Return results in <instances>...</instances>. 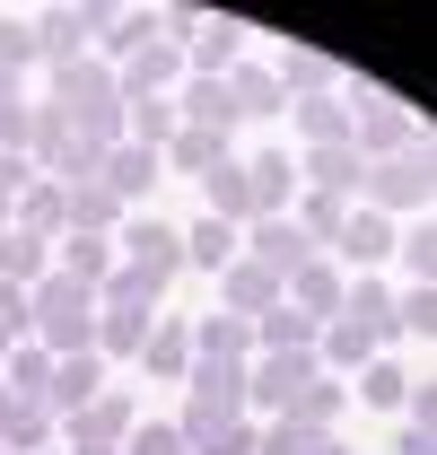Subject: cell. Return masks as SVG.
Listing matches in <instances>:
<instances>
[{"mask_svg":"<svg viewBox=\"0 0 437 455\" xmlns=\"http://www.w3.org/2000/svg\"><path fill=\"white\" fill-rule=\"evenodd\" d=\"M245 193H254V220H289V202H298V158H289V149L245 158ZM254 220H245V228H254Z\"/></svg>","mask_w":437,"mask_h":455,"instance_id":"obj_10","label":"cell"},{"mask_svg":"<svg viewBox=\"0 0 437 455\" xmlns=\"http://www.w3.org/2000/svg\"><path fill=\"white\" fill-rule=\"evenodd\" d=\"M114 263H123V254H114V236H53V272H70V281H106Z\"/></svg>","mask_w":437,"mask_h":455,"instance_id":"obj_26","label":"cell"},{"mask_svg":"<svg viewBox=\"0 0 437 455\" xmlns=\"http://www.w3.org/2000/svg\"><path fill=\"white\" fill-rule=\"evenodd\" d=\"M61 236H123V202H114L106 184H79L70 193V228Z\"/></svg>","mask_w":437,"mask_h":455,"instance_id":"obj_34","label":"cell"},{"mask_svg":"<svg viewBox=\"0 0 437 455\" xmlns=\"http://www.w3.org/2000/svg\"><path fill=\"white\" fill-rule=\"evenodd\" d=\"M9 228H18V202H0V236H9Z\"/></svg>","mask_w":437,"mask_h":455,"instance_id":"obj_56","label":"cell"},{"mask_svg":"<svg viewBox=\"0 0 437 455\" xmlns=\"http://www.w3.org/2000/svg\"><path fill=\"white\" fill-rule=\"evenodd\" d=\"M289 220L306 228V245H315V254H332V245H341V220H350V202H324V193H298V202H289Z\"/></svg>","mask_w":437,"mask_h":455,"instance_id":"obj_41","label":"cell"},{"mask_svg":"<svg viewBox=\"0 0 437 455\" xmlns=\"http://www.w3.org/2000/svg\"><path fill=\"white\" fill-rule=\"evenodd\" d=\"M53 429H61L53 403H18V420L0 429V447H9V455H44V447H53Z\"/></svg>","mask_w":437,"mask_h":455,"instance_id":"obj_43","label":"cell"},{"mask_svg":"<svg viewBox=\"0 0 437 455\" xmlns=\"http://www.w3.org/2000/svg\"><path fill=\"white\" fill-rule=\"evenodd\" d=\"M359 193H368V211H385V220H411V211H429V158L420 149L377 158V167L359 175Z\"/></svg>","mask_w":437,"mask_h":455,"instance_id":"obj_5","label":"cell"},{"mask_svg":"<svg viewBox=\"0 0 437 455\" xmlns=\"http://www.w3.org/2000/svg\"><path fill=\"white\" fill-rule=\"evenodd\" d=\"M236 254H245V228H227V220H202L193 228V236H184V263H202V272H227V263H236Z\"/></svg>","mask_w":437,"mask_h":455,"instance_id":"obj_32","label":"cell"},{"mask_svg":"<svg viewBox=\"0 0 437 455\" xmlns=\"http://www.w3.org/2000/svg\"><path fill=\"white\" fill-rule=\"evenodd\" d=\"M175 70H184V53L158 36V44H140V53L123 61L114 79H123V97H166V79H175Z\"/></svg>","mask_w":437,"mask_h":455,"instance_id":"obj_25","label":"cell"},{"mask_svg":"<svg viewBox=\"0 0 437 455\" xmlns=\"http://www.w3.org/2000/svg\"><path fill=\"white\" fill-rule=\"evenodd\" d=\"M315 377H324V368H315V350H254V359H245V411L289 420L298 395H306Z\"/></svg>","mask_w":437,"mask_h":455,"instance_id":"obj_3","label":"cell"},{"mask_svg":"<svg viewBox=\"0 0 437 455\" xmlns=\"http://www.w3.org/2000/svg\"><path fill=\"white\" fill-rule=\"evenodd\" d=\"M0 455H9V447H0Z\"/></svg>","mask_w":437,"mask_h":455,"instance_id":"obj_58","label":"cell"},{"mask_svg":"<svg viewBox=\"0 0 437 455\" xmlns=\"http://www.w3.org/2000/svg\"><path fill=\"white\" fill-rule=\"evenodd\" d=\"M385 254H393V220L359 202V211L341 220V245H332V263H385Z\"/></svg>","mask_w":437,"mask_h":455,"instance_id":"obj_19","label":"cell"},{"mask_svg":"<svg viewBox=\"0 0 437 455\" xmlns=\"http://www.w3.org/2000/svg\"><path fill=\"white\" fill-rule=\"evenodd\" d=\"M280 298H289V289H280V272H263V263H245V254H236V263L218 272V307H227V315H245V324H254L263 307H280Z\"/></svg>","mask_w":437,"mask_h":455,"instance_id":"obj_13","label":"cell"},{"mask_svg":"<svg viewBox=\"0 0 437 455\" xmlns=\"http://www.w3.org/2000/svg\"><path fill=\"white\" fill-rule=\"evenodd\" d=\"M350 386H359V395H368V403H385V411H402V386H411V377H402L393 359H368V368H359Z\"/></svg>","mask_w":437,"mask_h":455,"instance_id":"obj_47","label":"cell"},{"mask_svg":"<svg viewBox=\"0 0 437 455\" xmlns=\"http://www.w3.org/2000/svg\"><path fill=\"white\" fill-rule=\"evenodd\" d=\"M27 184H36V167H27V158H18V149H0V202H18V193H27Z\"/></svg>","mask_w":437,"mask_h":455,"instance_id":"obj_53","label":"cell"},{"mask_svg":"<svg viewBox=\"0 0 437 455\" xmlns=\"http://www.w3.org/2000/svg\"><path fill=\"white\" fill-rule=\"evenodd\" d=\"M245 411V368H227V359H193V377H184V447H202L218 420H236Z\"/></svg>","mask_w":437,"mask_h":455,"instance_id":"obj_4","label":"cell"},{"mask_svg":"<svg viewBox=\"0 0 437 455\" xmlns=\"http://www.w3.org/2000/svg\"><path fill=\"white\" fill-rule=\"evenodd\" d=\"M88 36H106V9H44V18H36V61L70 70V61H88L79 53Z\"/></svg>","mask_w":437,"mask_h":455,"instance_id":"obj_8","label":"cell"},{"mask_svg":"<svg viewBox=\"0 0 437 455\" xmlns=\"http://www.w3.org/2000/svg\"><path fill=\"white\" fill-rule=\"evenodd\" d=\"M218 158H236V149H227V132H175V140L158 149V167H175V175H211Z\"/></svg>","mask_w":437,"mask_h":455,"instance_id":"obj_33","label":"cell"},{"mask_svg":"<svg viewBox=\"0 0 437 455\" xmlns=\"http://www.w3.org/2000/svg\"><path fill=\"white\" fill-rule=\"evenodd\" d=\"M350 149H359V158H402V149H411V106H393V97L359 106V123H350Z\"/></svg>","mask_w":437,"mask_h":455,"instance_id":"obj_11","label":"cell"},{"mask_svg":"<svg viewBox=\"0 0 437 455\" xmlns=\"http://www.w3.org/2000/svg\"><path fill=\"white\" fill-rule=\"evenodd\" d=\"M289 123L306 132V149H350V123H359V106L332 88V97H306V106H289Z\"/></svg>","mask_w":437,"mask_h":455,"instance_id":"obj_15","label":"cell"},{"mask_svg":"<svg viewBox=\"0 0 437 455\" xmlns=\"http://www.w3.org/2000/svg\"><path fill=\"white\" fill-rule=\"evenodd\" d=\"M61 149H70V114H61V106H36V123H27V167L53 175Z\"/></svg>","mask_w":437,"mask_h":455,"instance_id":"obj_42","label":"cell"},{"mask_svg":"<svg viewBox=\"0 0 437 455\" xmlns=\"http://www.w3.org/2000/svg\"><path fill=\"white\" fill-rule=\"evenodd\" d=\"M0 377H9V395H18V403H44V386H53V350L27 333L9 359H0Z\"/></svg>","mask_w":437,"mask_h":455,"instance_id":"obj_30","label":"cell"},{"mask_svg":"<svg viewBox=\"0 0 437 455\" xmlns=\"http://www.w3.org/2000/svg\"><path fill=\"white\" fill-rule=\"evenodd\" d=\"M315 333H324V324H315V315H298L289 298L254 315V350H315Z\"/></svg>","mask_w":437,"mask_h":455,"instance_id":"obj_29","label":"cell"},{"mask_svg":"<svg viewBox=\"0 0 437 455\" xmlns=\"http://www.w3.org/2000/svg\"><path fill=\"white\" fill-rule=\"evenodd\" d=\"M149 324H158V315H140V307H106V315H97V359H140Z\"/></svg>","mask_w":437,"mask_h":455,"instance_id":"obj_35","label":"cell"},{"mask_svg":"<svg viewBox=\"0 0 437 455\" xmlns=\"http://www.w3.org/2000/svg\"><path fill=\"white\" fill-rule=\"evenodd\" d=\"M44 272H53V245H44V236H27V228H9V236H0V281L36 289Z\"/></svg>","mask_w":437,"mask_h":455,"instance_id":"obj_36","label":"cell"},{"mask_svg":"<svg viewBox=\"0 0 437 455\" xmlns=\"http://www.w3.org/2000/svg\"><path fill=\"white\" fill-rule=\"evenodd\" d=\"M227 97H236V123H245V114H289V97H280V79L263 61H236V70H227Z\"/></svg>","mask_w":437,"mask_h":455,"instance_id":"obj_31","label":"cell"},{"mask_svg":"<svg viewBox=\"0 0 437 455\" xmlns=\"http://www.w3.org/2000/svg\"><path fill=\"white\" fill-rule=\"evenodd\" d=\"M123 455H193V447H184V429H175V420H131Z\"/></svg>","mask_w":437,"mask_h":455,"instance_id":"obj_48","label":"cell"},{"mask_svg":"<svg viewBox=\"0 0 437 455\" xmlns=\"http://www.w3.org/2000/svg\"><path fill=\"white\" fill-rule=\"evenodd\" d=\"M184 123H175V97H123V140H140V149H166Z\"/></svg>","mask_w":437,"mask_h":455,"instance_id":"obj_28","label":"cell"},{"mask_svg":"<svg viewBox=\"0 0 437 455\" xmlns=\"http://www.w3.org/2000/svg\"><path fill=\"white\" fill-rule=\"evenodd\" d=\"M27 123H36V106H0V149L27 158Z\"/></svg>","mask_w":437,"mask_h":455,"instance_id":"obj_52","label":"cell"},{"mask_svg":"<svg viewBox=\"0 0 437 455\" xmlns=\"http://www.w3.org/2000/svg\"><path fill=\"white\" fill-rule=\"evenodd\" d=\"M429 324H437V298H429V289H393V333H420V341H429Z\"/></svg>","mask_w":437,"mask_h":455,"instance_id":"obj_49","label":"cell"},{"mask_svg":"<svg viewBox=\"0 0 437 455\" xmlns=\"http://www.w3.org/2000/svg\"><path fill=\"white\" fill-rule=\"evenodd\" d=\"M140 44H158V9H106V53L131 61Z\"/></svg>","mask_w":437,"mask_h":455,"instance_id":"obj_44","label":"cell"},{"mask_svg":"<svg viewBox=\"0 0 437 455\" xmlns=\"http://www.w3.org/2000/svg\"><path fill=\"white\" fill-rule=\"evenodd\" d=\"M236 36H245V27H227V18H211V27H202V36L184 44V61H193V79H227V70H236Z\"/></svg>","mask_w":437,"mask_h":455,"instance_id":"obj_37","label":"cell"},{"mask_svg":"<svg viewBox=\"0 0 437 455\" xmlns=\"http://www.w3.org/2000/svg\"><path fill=\"white\" fill-rule=\"evenodd\" d=\"M97 395H106V359H97V350H70V359H53V386H44V403H53V420H70V411H88Z\"/></svg>","mask_w":437,"mask_h":455,"instance_id":"obj_12","label":"cell"},{"mask_svg":"<svg viewBox=\"0 0 437 455\" xmlns=\"http://www.w3.org/2000/svg\"><path fill=\"white\" fill-rule=\"evenodd\" d=\"M18 228H27V236H44V245H53L61 228H70V193H61L53 175H36V184L18 193Z\"/></svg>","mask_w":437,"mask_h":455,"instance_id":"obj_24","label":"cell"},{"mask_svg":"<svg viewBox=\"0 0 437 455\" xmlns=\"http://www.w3.org/2000/svg\"><path fill=\"white\" fill-rule=\"evenodd\" d=\"M393 263H402V289H429V263H437V228H429V211L411 228H393Z\"/></svg>","mask_w":437,"mask_h":455,"instance_id":"obj_40","label":"cell"},{"mask_svg":"<svg viewBox=\"0 0 437 455\" xmlns=\"http://www.w3.org/2000/svg\"><path fill=\"white\" fill-rule=\"evenodd\" d=\"M245 263L280 272V289H289V272L315 263V245H306V228H298V220H254V228H245Z\"/></svg>","mask_w":437,"mask_h":455,"instance_id":"obj_7","label":"cell"},{"mask_svg":"<svg viewBox=\"0 0 437 455\" xmlns=\"http://www.w3.org/2000/svg\"><path fill=\"white\" fill-rule=\"evenodd\" d=\"M341 315H350V324H368V341H393V289L385 281H350V298H341Z\"/></svg>","mask_w":437,"mask_h":455,"instance_id":"obj_38","label":"cell"},{"mask_svg":"<svg viewBox=\"0 0 437 455\" xmlns=\"http://www.w3.org/2000/svg\"><path fill=\"white\" fill-rule=\"evenodd\" d=\"M341 298H350V281H341V263H332V254H315L306 272H289V307H298V315H315V324L341 315Z\"/></svg>","mask_w":437,"mask_h":455,"instance_id":"obj_14","label":"cell"},{"mask_svg":"<svg viewBox=\"0 0 437 455\" xmlns=\"http://www.w3.org/2000/svg\"><path fill=\"white\" fill-rule=\"evenodd\" d=\"M254 438H263V429H254V420L236 411V420H218L211 438H202V455H254Z\"/></svg>","mask_w":437,"mask_h":455,"instance_id":"obj_51","label":"cell"},{"mask_svg":"<svg viewBox=\"0 0 437 455\" xmlns=\"http://www.w3.org/2000/svg\"><path fill=\"white\" fill-rule=\"evenodd\" d=\"M368 359H377V341H368V324H350V315H332L324 333H315V368L324 377H359Z\"/></svg>","mask_w":437,"mask_h":455,"instance_id":"obj_17","label":"cell"},{"mask_svg":"<svg viewBox=\"0 0 437 455\" xmlns=\"http://www.w3.org/2000/svg\"><path fill=\"white\" fill-rule=\"evenodd\" d=\"M341 403H350V377H315V386L298 395V411H289V420H306V429H332V420H341Z\"/></svg>","mask_w":437,"mask_h":455,"instance_id":"obj_45","label":"cell"},{"mask_svg":"<svg viewBox=\"0 0 437 455\" xmlns=\"http://www.w3.org/2000/svg\"><path fill=\"white\" fill-rule=\"evenodd\" d=\"M359 175H368L359 149H306V158H298V184H306V193H324V202H350V193H359Z\"/></svg>","mask_w":437,"mask_h":455,"instance_id":"obj_16","label":"cell"},{"mask_svg":"<svg viewBox=\"0 0 437 455\" xmlns=\"http://www.w3.org/2000/svg\"><path fill=\"white\" fill-rule=\"evenodd\" d=\"M36 61V18H9L0 9V70H27Z\"/></svg>","mask_w":437,"mask_h":455,"instance_id":"obj_50","label":"cell"},{"mask_svg":"<svg viewBox=\"0 0 437 455\" xmlns=\"http://www.w3.org/2000/svg\"><path fill=\"white\" fill-rule=\"evenodd\" d=\"M140 368H149L158 386H184V377H193V324H149V341H140Z\"/></svg>","mask_w":437,"mask_h":455,"instance_id":"obj_21","label":"cell"},{"mask_svg":"<svg viewBox=\"0 0 437 455\" xmlns=\"http://www.w3.org/2000/svg\"><path fill=\"white\" fill-rule=\"evenodd\" d=\"M175 123H184V132H236V97H227V79H193V88L175 97Z\"/></svg>","mask_w":437,"mask_h":455,"instance_id":"obj_22","label":"cell"},{"mask_svg":"<svg viewBox=\"0 0 437 455\" xmlns=\"http://www.w3.org/2000/svg\"><path fill=\"white\" fill-rule=\"evenodd\" d=\"M131 420H140V403L123 395V386H106L88 411H70L61 429H70V447H123V438H131Z\"/></svg>","mask_w":437,"mask_h":455,"instance_id":"obj_9","label":"cell"},{"mask_svg":"<svg viewBox=\"0 0 437 455\" xmlns=\"http://www.w3.org/2000/svg\"><path fill=\"white\" fill-rule=\"evenodd\" d=\"M97 307H140V315H149V307H158V281H140L131 263H114L106 281H97Z\"/></svg>","mask_w":437,"mask_h":455,"instance_id":"obj_46","label":"cell"},{"mask_svg":"<svg viewBox=\"0 0 437 455\" xmlns=\"http://www.w3.org/2000/svg\"><path fill=\"white\" fill-rule=\"evenodd\" d=\"M97 289L70 281V272H44V281L27 289V333L44 341L53 359H70V350H97Z\"/></svg>","mask_w":437,"mask_h":455,"instance_id":"obj_1","label":"cell"},{"mask_svg":"<svg viewBox=\"0 0 437 455\" xmlns=\"http://www.w3.org/2000/svg\"><path fill=\"white\" fill-rule=\"evenodd\" d=\"M70 455H123V447H70Z\"/></svg>","mask_w":437,"mask_h":455,"instance_id":"obj_57","label":"cell"},{"mask_svg":"<svg viewBox=\"0 0 437 455\" xmlns=\"http://www.w3.org/2000/svg\"><path fill=\"white\" fill-rule=\"evenodd\" d=\"M393 455H437V447H429V429H402V438H393Z\"/></svg>","mask_w":437,"mask_h":455,"instance_id":"obj_54","label":"cell"},{"mask_svg":"<svg viewBox=\"0 0 437 455\" xmlns=\"http://www.w3.org/2000/svg\"><path fill=\"white\" fill-rule=\"evenodd\" d=\"M18 341H27V324H18V315H0V359H9Z\"/></svg>","mask_w":437,"mask_h":455,"instance_id":"obj_55","label":"cell"},{"mask_svg":"<svg viewBox=\"0 0 437 455\" xmlns=\"http://www.w3.org/2000/svg\"><path fill=\"white\" fill-rule=\"evenodd\" d=\"M193 359H227V368H245V359H254V324L227 315V307L202 315V324H193Z\"/></svg>","mask_w":437,"mask_h":455,"instance_id":"obj_20","label":"cell"},{"mask_svg":"<svg viewBox=\"0 0 437 455\" xmlns=\"http://www.w3.org/2000/svg\"><path fill=\"white\" fill-rule=\"evenodd\" d=\"M280 97H289V106H306V97H332V88H341V70H332L324 53H280Z\"/></svg>","mask_w":437,"mask_h":455,"instance_id":"obj_27","label":"cell"},{"mask_svg":"<svg viewBox=\"0 0 437 455\" xmlns=\"http://www.w3.org/2000/svg\"><path fill=\"white\" fill-rule=\"evenodd\" d=\"M114 245H123V263H131L140 281H158V289L184 272V228H166V220H123Z\"/></svg>","mask_w":437,"mask_h":455,"instance_id":"obj_6","label":"cell"},{"mask_svg":"<svg viewBox=\"0 0 437 455\" xmlns=\"http://www.w3.org/2000/svg\"><path fill=\"white\" fill-rule=\"evenodd\" d=\"M53 106L70 114L79 140H97V149L123 140V79H114L106 61H70V70H53Z\"/></svg>","mask_w":437,"mask_h":455,"instance_id":"obj_2","label":"cell"},{"mask_svg":"<svg viewBox=\"0 0 437 455\" xmlns=\"http://www.w3.org/2000/svg\"><path fill=\"white\" fill-rule=\"evenodd\" d=\"M254 455H341V438L332 429H306V420H263Z\"/></svg>","mask_w":437,"mask_h":455,"instance_id":"obj_39","label":"cell"},{"mask_svg":"<svg viewBox=\"0 0 437 455\" xmlns=\"http://www.w3.org/2000/svg\"><path fill=\"white\" fill-rule=\"evenodd\" d=\"M158 175H166V167H158V149H140V140H114V149H106V175H97V184H106L114 202H140Z\"/></svg>","mask_w":437,"mask_h":455,"instance_id":"obj_18","label":"cell"},{"mask_svg":"<svg viewBox=\"0 0 437 455\" xmlns=\"http://www.w3.org/2000/svg\"><path fill=\"white\" fill-rule=\"evenodd\" d=\"M202 202H211V220H227V228H245V220H254V193H245V158H218V167L202 175Z\"/></svg>","mask_w":437,"mask_h":455,"instance_id":"obj_23","label":"cell"}]
</instances>
